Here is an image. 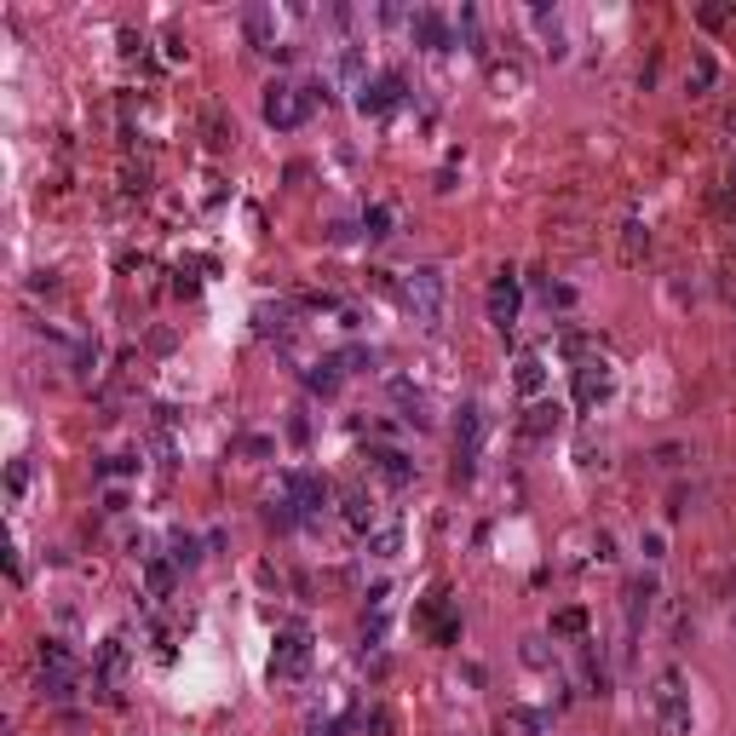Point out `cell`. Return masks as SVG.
<instances>
[{
    "label": "cell",
    "mask_w": 736,
    "mask_h": 736,
    "mask_svg": "<svg viewBox=\"0 0 736 736\" xmlns=\"http://www.w3.org/2000/svg\"><path fill=\"white\" fill-rule=\"evenodd\" d=\"M173 564H167V558H150V564H144V581H150V598H167L173 593Z\"/></svg>",
    "instance_id": "cell-24"
},
{
    "label": "cell",
    "mask_w": 736,
    "mask_h": 736,
    "mask_svg": "<svg viewBox=\"0 0 736 736\" xmlns=\"http://www.w3.org/2000/svg\"><path fill=\"white\" fill-rule=\"evenodd\" d=\"M420 627L432 633V644H455L460 639V610L443 593H432L426 604H420Z\"/></svg>",
    "instance_id": "cell-12"
},
{
    "label": "cell",
    "mask_w": 736,
    "mask_h": 736,
    "mask_svg": "<svg viewBox=\"0 0 736 736\" xmlns=\"http://www.w3.org/2000/svg\"><path fill=\"white\" fill-rule=\"evenodd\" d=\"M391 225H397V213H391L386 202L363 207V230H368V236H391Z\"/></svg>",
    "instance_id": "cell-27"
},
{
    "label": "cell",
    "mask_w": 736,
    "mask_h": 736,
    "mask_svg": "<svg viewBox=\"0 0 736 736\" xmlns=\"http://www.w3.org/2000/svg\"><path fill=\"white\" fill-rule=\"evenodd\" d=\"M512 386H518V397H541V391H547V363H541V351H524V357L512 363Z\"/></svg>",
    "instance_id": "cell-17"
},
{
    "label": "cell",
    "mask_w": 736,
    "mask_h": 736,
    "mask_svg": "<svg viewBox=\"0 0 736 736\" xmlns=\"http://www.w3.org/2000/svg\"><path fill=\"white\" fill-rule=\"evenodd\" d=\"M662 547H667V541H662V529H650V535H639V552H644V558H650V564L662 558Z\"/></svg>",
    "instance_id": "cell-31"
},
{
    "label": "cell",
    "mask_w": 736,
    "mask_h": 736,
    "mask_svg": "<svg viewBox=\"0 0 736 736\" xmlns=\"http://www.w3.org/2000/svg\"><path fill=\"white\" fill-rule=\"evenodd\" d=\"M368 460H374V472H380L391 489H409V483H414V460L403 455V449H391V443H374V449H368Z\"/></svg>",
    "instance_id": "cell-14"
},
{
    "label": "cell",
    "mask_w": 736,
    "mask_h": 736,
    "mask_svg": "<svg viewBox=\"0 0 736 736\" xmlns=\"http://www.w3.org/2000/svg\"><path fill=\"white\" fill-rule=\"evenodd\" d=\"M483 437H489V414H483L478 403H466V409H460V426H455V466H460V472H472V466H478Z\"/></svg>",
    "instance_id": "cell-9"
},
{
    "label": "cell",
    "mask_w": 736,
    "mask_h": 736,
    "mask_svg": "<svg viewBox=\"0 0 736 736\" xmlns=\"http://www.w3.org/2000/svg\"><path fill=\"white\" fill-rule=\"evenodd\" d=\"M541 299H547V311H552V305H558V311H570V305H575V288H564V282H547V288H541Z\"/></svg>",
    "instance_id": "cell-28"
},
{
    "label": "cell",
    "mask_w": 736,
    "mask_h": 736,
    "mask_svg": "<svg viewBox=\"0 0 736 736\" xmlns=\"http://www.w3.org/2000/svg\"><path fill=\"white\" fill-rule=\"evenodd\" d=\"M650 604H656V575H633L627 581V593H621V621H627V639H639L644 616H650Z\"/></svg>",
    "instance_id": "cell-11"
},
{
    "label": "cell",
    "mask_w": 736,
    "mask_h": 736,
    "mask_svg": "<svg viewBox=\"0 0 736 736\" xmlns=\"http://www.w3.org/2000/svg\"><path fill=\"white\" fill-rule=\"evenodd\" d=\"M259 110H265V121H271L276 133H294V127H305V115H311V92L294 87V81H271L265 98H259Z\"/></svg>",
    "instance_id": "cell-5"
},
{
    "label": "cell",
    "mask_w": 736,
    "mask_h": 736,
    "mask_svg": "<svg viewBox=\"0 0 736 736\" xmlns=\"http://www.w3.org/2000/svg\"><path fill=\"white\" fill-rule=\"evenodd\" d=\"M345 524L357 529V535H374L380 529V506H374V495L368 489H345Z\"/></svg>",
    "instance_id": "cell-16"
},
{
    "label": "cell",
    "mask_w": 736,
    "mask_h": 736,
    "mask_svg": "<svg viewBox=\"0 0 736 736\" xmlns=\"http://www.w3.org/2000/svg\"><path fill=\"white\" fill-rule=\"evenodd\" d=\"M391 397H397L403 420H414V426H432V403H426V391H414L409 380H391Z\"/></svg>",
    "instance_id": "cell-19"
},
{
    "label": "cell",
    "mask_w": 736,
    "mask_h": 736,
    "mask_svg": "<svg viewBox=\"0 0 736 736\" xmlns=\"http://www.w3.org/2000/svg\"><path fill=\"white\" fill-rule=\"evenodd\" d=\"M397 547H403V524H380L368 535V552H380V558H391Z\"/></svg>",
    "instance_id": "cell-26"
},
{
    "label": "cell",
    "mask_w": 736,
    "mask_h": 736,
    "mask_svg": "<svg viewBox=\"0 0 736 736\" xmlns=\"http://www.w3.org/2000/svg\"><path fill=\"white\" fill-rule=\"evenodd\" d=\"M6 489H12V501H18L23 489H29V460H12V472H6Z\"/></svg>",
    "instance_id": "cell-29"
},
{
    "label": "cell",
    "mask_w": 736,
    "mask_h": 736,
    "mask_svg": "<svg viewBox=\"0 0 736 736\" xmlns=\"http://www.w3.org/2000/svg\"><path fill=\"white\" fill-rule=\"evenodd\" d=\"M403 305H409V317L426 334H443V322H449V276L437 271V265H414L403 276Z\"/></svg>",
    "instance_id": "cell-1"
},
{
    "label": "cell",
    "mask_w": 736,
    "mask_h": 736,
    "mask_svg": "<svg viewBox=\"0 0 736 736\" xmlns=\"http://www.w3.org/2000/svg\"><path fill=\"white\" fill-rule=\"evenodd\" d=\"M403 104V75L397 69H380L374 81H363V92H357V110L363 115H391Z\"/></svg>",
    "instance_id": "cell-10"
},
{
    "label": "cell",
    "mask_w": 736,
    "mask_h": 736,
    "mask_svg": "<svg viewBox=\"0 0 736 736\" xmlns=\"http://www.w3.org/2000/svg\"><path fill=\"white\" fill-rule=\"evenodd\" d=\"M518 311H524V282H518V271H495V282H489V322H495L501 334H512V328H518Z\"/></svg>",
    "instance_id": "cell-7"
},
{
    "label": "cell",
    "mask_w": 736,
    "mask_h": 736,
    "mask_svg": "<svg viewBox=\"0 0 736 736\" xmlns=\"http://www.w3.org/2000/svg\"><path fill=\"white\" fill-rule=\"evenodd\" d=\"M305 673H311V633L299 621H288L276 633V650H271V679L276 685H299Z\"/></svg>",
    "instance_id": "cell-4"
},
{
    "label": "cell",
    "mask_w": 736,
    "mask_h": 736,
    "mask_svg": "<svg viewBox=\"0 0 736 736\" xmlns=\"http://www.w3.org/2000/svg\"><path fill=\"white\" fill-rule=\"evenodd\" d=\"M340 380H345V363H340V351H334V357H322V363H311V368H305V386L317 391V397H334V391H340Z\"/></svg>",
    "instance_id": "cell-18"
},
{
    "label": "cell",
    "mask_w": 736,
    "mask_h": 736,
    "mask_svg": "<svg viewBox=\"0 0 736 736\" xmlns=\"http://www.w3.org/2000/svg\"><path fill=\"white\" fill-rule=\"evenodd\" d=\"M725 133H736V110H725Z\"/></svg>",
    "instance_id": "cell-34"
},
{
    "label": "cell",
    "mask_w": 736,
    "mask_h": 736,
    "mask_svg": "<svg viewBox=\"0 0 736 736\" xmlns=\"http://www.w3.org/2000/svg\"><path fill=\"white\" fill-rule=\"evenodd\" d=\"M621 253H627V259L650 253V230H644L639 219H627V225H621Z\"/></svg>",
    "instance_id": "cell-25"
},
{
    "label": "cell",
    "mask_w": 736,
    "mask_h": 736,
    "mask_svg": "<svg viewBox=\"0 0 736 736\" xmlns=\"http://www.w3.org/2000/svg\"><path fill=\"white\" fill-rule=\"evenodd\" d=\"M713 81H719V64H713V52H690L685 92H690V98H702V92H713Z\"/></svg>",
    "instance_id": "cell-21"
},
{
    "label": "cell",
    "mask_w": 736,
    "mask_h": 736,
    "mask_svg": "<svg viewBox=\"0 0 736 736\" xmlns=\"http://www.w3.org/2000/svg\"><path fill=\"white\" fill-rule=\"evenodd\" d=\"M558 420H564V414H558V403H552V409H547V403H535V409H529V420H524V432L529 437H552V432H558Z\"/></svg>",
    "instance_id": "cell-23"
},
{
    "label": "cell",
    "mask_w": 736,
    "mask_h": 736,
    "mask_svg": "<svg viewBox=\"0 0 736 736\" xmlns=\"http://www.w3.org/2000/svg\"><path fill=\"white\" fill-rule=\"evenodd\" d=\"M305 736H340V719H311V725H305Z\"/></svg>",
    "instance_id": "cell-33"
},
{
    "label": "cell",
    "mask_w": 736,
    "mask_h": 736,
    "mask_svg": "<svg viewBox=\"0 0 736 736\" xmlns=\"http://www.w3.org/2000/svg\"><path fill=\"white\" fill-rule=\"evenodd\" d=\"M725 184H731V196H736V167H731V179H725Z\"/></svg>",
    "instance_id": "cell-35"
},
{
    "label": "cell",
    "mask_w": 736,
    "mask_h": 736,
    "mask_svg": "<svg viewBox=\"0 0 736 736\" xmlns=\"http://www.w3.org/2000/svg\"><path fill=\"white\" fill-rule=\"evenodd\" d=\"M650 719L662 725L667 736H690L696 731V708H690V685L679 667H662L650 679Z\"/></svg>",
    "instance_id": "cell-2"
},
{
    "label": "cell",
    "mask_w": 736,
    "mask_h": 736,
    "mask_svg": "<svg viewBox=\"0 0 736 736\" xmlns=\"http://www.w3.org/2000/svg\"><path fill=\"white\" fill-rule=\"evenodd\" d=\"M610 391H616V368L604 363V357H587V363H575V403L593 414L598 403H610Z\"/></svg>",
    "instance_id": "cell-8"
},
{
    "label": "cell",
    "mask_w": 736,
    "mask_h": 736,
    "mask_svg": "<svg viewBox=\"0 0 736 736\" xmlns=\"http://www.w3.org/2000/svg\"><path fill=\"white\" fill-rule=\"evenodd\" d=\"M409 41L426 46V52H443V46H449V18H443V12H432V6H420V12H414V23H409Z\"/></svg>",
    "instance_id": "cell-15"
},
{
    "label": "cell",
    "mask_w": 736,
    "mask_h": 736,
    "mask_svg": "<svg viewBox=\"0 0 736 736\" xmlns=\"http://www.w3.org/2000/svg\"><path fill=\"white\" fill-rule=\"evenodd\" d=\"M167 564H173V570H196V564H202V541L184 535V529H173V535H167Z\"/></svg>",
    "instance_id": "cell-22"
},
{
    "label": "cell",
    "mask_w": 736,
    "mask_h": 736,
    "mask_svg": "<svg viewBox=\"0 0 736 736\" xmlns=\"http://www.w3.org/2000/svg\"><path fill=\"white\" fill-rule=\"evenodd\" d=\"M41 696L46 702H75L81 696V662L69 656L64 639H41Z\"/></svg>",
    "instance_id": "cell-3"
},
{
    "label": "cell",
    "mask_w": 736,
    "mask_h": 736,
    "mask_svg": "<svg viewBox=\"0 0 736 736\" xmlns=\"http://www.w3.org/2000/svg\"><path fill=\"white\" fill-rule=\"evenodd\" d=\"M276 495L299 512V524H311V518H322L328 512V483L317 478V472H305V466H294V472H282V483H276Z\"/></svg>",
    "instance_id": "cell-6"
},
{
    "label": "cell",
    "mask_w": 736,
    "mask_h": 736,
    "mask_svg": "<svg viewBox=\"0 0 736 736\" xmlns=\"http://www.w3.org/2000/svg\"><path fill=\"white\" fill-rule=\"evenodd\" d=\"M587 627V616L581 610H564V616H552V633H581Z\"/></svg>",
    "instance_id": "cell-30"
},
{
    "label": "cell",
    "mask_w": 736,
    "mask_h": 736,
    "mask_svg": "<svg viewBox=\"0 0 736 736\" xmlns=\"http://www.w3.org/2000/svg\"><path fill=\"white\" fill-rule=\"evenodd\" d=\"M685 455H690V449H679V443H673V449H656V466H662V472H673Z\"/></svg>",
    "instance_id": "cell-32"
},
{
    "label": "cell",
    "mask_w": 736,
    "mask_h": 736,
    "mask_svg": "<svg viewBox=\"0 0 736 736\" xmlns=\"http://www.w3.org/2000/svg\"><path fill=\"white\" fill-rule=\"evenodd\" d=\"M242 29H248L253 52H282V46H276V18L265 12V6H253L248 18H242Z\"/></svg>",
    "instance_id": "cell-20"
},
{
    "label": "cell",
    "mask_w": 736,
    "mask_h": 736,
    "mask_svg": "<svg viewBox=\"0 0 736 736\" xmlns=\"http://www.w3.org/2000/svg\"><path fill=\"white\" fill-rule=\"evenodd\" d=\"M92 679L110 690H121V679H127V639H104L98 644V662H92Z\"/></svg>",
    "instance_id": "cell-13"
}]
</instances>
